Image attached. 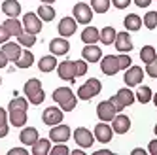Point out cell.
I'll return each instance as SVG.
<instances>
[{
	"label": "cell",
	"instance_id": "6f0895ef",
	"mask_svg": "<svg viewBox=\"0 0 157 155\" xmlns=\"http://www.w3.org/2000/svg\"><path fill=\"white\" fill-rule=\"evenodd\" d=\"M153 132H155V136H157V123H155V127H153Z\"/></svg>",
	"mask_w": 157,
	"mask_h": 155
},
{
	"label": "cell",
	"instance_id": "44dd1931",
	"mask_svg": "<svg viewBox=\"0 0 157 155\" xmlns=\"http://www.w3.org/2000/svg\"><path fill=\"white\" fill-rule=\"evenodd\" d=\"M4 28L10 32V36H19L21 32H23V23L21 21H17V17H8L4 21Z\"/></svg>",
	"mask_w": 157,
	"mask_h": 155
},
{
	"label": "cell",
	"instance_id": "1f68e13d",
	"mask_svg": "<svg viewBox=\"0 0 157 155\" xmlns=\"http://www.w3.org/2000/svg\"><path fill=\"white\" fill-rule=\"evenodd\" d=\"M140 59H142V62H144V64L151 62L153 59H157V49H155V47H151V46H144V47L140 49Z\"/></svg>",
	"mask_w": 157,
	"mask_h": 155
},
{
	"label": "cell",
	"instance_id": "ffe728a7",
	"mask_svg": "<svg viewBox=\"0 0 157 155\" xmlns=\"http://www.w3.org/2000/svg\"><path fill=\"white\" fill-rule=\"evenodd\" d=\"M72 96H74V93H72L70 87H59V89L53 91V100L57 102V104H61V106L66 104Z\"/></svg>",
	"mask_w": 157,
	"mask_h": 155
},
{
	"label": "cell",
	"instance_id": "d6986e66",
	"mask_svg": "<svg viewBox=\"0 0 157 155\" xmlns=\"http://www.w3.org/2000/svg\"><path fill=\"white\" fill-rule=\"evenodd\" d=\"M38 129L34 127H25L23 130H21V134H19V140L25 144V146H32L36 140H38Z\"/></svg>",
	"mask_w": 157,
	"mask_h": 155
},
{
	"label": "cell",
	"instance_id": "83f0119b",
	"mask_svg": "<svg viewBox=\"0 0 157 155\" xmlns=\"http://www.w3.org/2000/svg\"><path fill=\"white\" fill-rule=\"evenodd\" d=\"M134 98L140 102V104H148L151 100V89L148 85H138L136 89V95H134Z\"/></svg>",
	"mask_w": 157,
	"mask_h": 155
},
{
	"label": "cell",
	"instance_id": "f907efd6",
	"mask_svg": "<svg viewBox=\"0 0 157 155\" xmlns=\"http://www.w3.org/2000/svg\"><path fill=\"white\" fill-rule=\"evenodd\" d=\"M134 4H136L138 8H148L151 4V0H134Z\"/></svg>",
	"mask_w": 157,
	"mask_h": 155
},
{
	"label": "cell",
	"instance_id": "cb8c5ba5",
	"mask_svg": "<svg viewBox=\"0 0 157 155\" xmlns=\"http://www.w3.org/2000/svg\"><path fill=\"white\" fill-rule=\"evenodd\" d=\"M82 40L83 43H97L100 40V30L95 27H85L82 32Z\"/></svg>",
	"mask_w": 157,
	"mask_h": 155
},
{
	"label": "cell",
	"instance_id": "e0dca14e",
	"mask_svg": "<svg viewBox=\"0 0 157 155\" xmlns=\"http://www.w3.org/2000/svg\"><path fill=\"white\" fill-rule=\"evenodd\" d=\"M8 121L13 127H25L27 125V110H8Z\"/></svg>",
	"mask_w": 157,
	"mask_h": 155
},
{
	"label": "cell",
	"instance_id": "bcb514c9",
	"mask_svg": "<svg viewBox=\"0 0 157 155\" xmlns=\"http://www.w3.org/2000/svg\"><path fill=\"white\" fill-rule=\"evenodd\" d=\"M8 155H29V149L27 148H12L8 151Z\"/></svg>",
	"mask_w": 157,
	"mask_h": 155
},
{
	"label": "cell",
	"instance_id": "ab89813d",
	"mask_svg": "<svg viewBox=\"0 0 157 155\" xmlns=\"http://www.w3.org/2000/svg\"><path fill=\"white\" fill-rule=\"evenodd\" d=\"M68 153H70V149L66 148L63 142L57 144V146H53V148L49 149V155H68Z\"/></svg>",
	"mask_w": 157,
	"mask_h": 155
},
{
	"label": "cell",
	"instance_id": "60d3db41",
	"mask_svg": "<svg viewBox=\"0 0 157 155\" xmlns=\"http://www.w3.org/2000/svg\"><path fill=\"white\" fill-rule=\"evenodd\" d=\"M44 98H46V93H44V89H40L36 95H32V96H29L27 100L30 102V104H34V106H38V104H42L44 102Z\"/></svg>",
	"mask_w": 157,
	"mask_h": 155
},
{
	"label": "cell",
	"instance_id": "4316f807",
	"mask_svg": "<svg viewBox=\"0 0 157 155\" xmlns=\"http://www.w3.org/2000/svg\"><path fill=\"white\" fill-rule=\"evenodd\" d=\"M40 89H42V81L36 80V78H30V80L25 83V87H23V93H25V96L29 98V96H32V95H36Z\"/></svg>",
	"mask_w": 157,
	"mask_h": 155
},
{
	"label": "cell",
	"instance_id": "5bb4252c",
	"mask_svg": "<svg viewBox=\"0 0 157 155\" xmlns=\"http://www.w3.org/2000/svg\"><path fill=\"white\" fill-rule=\"evenodd\" d=\"M68 49H70V43H68V40L63 38V36L53 38L49 42V51H51V55H55V57H57V55H66Z\"/></svg>",
	"mask_w": 157,
	"mask_h": 155
},
{
	"label": "cell",
	"instance_id": "3957f363",
	"mask_svg": "<svg viewBox=\"0 0 157 155\" xmlns=\"http://www.w3.org/2000/svg\"><path fill=\"white\" fill-rule=\"evenodd\" d=\"M74 140H76V144L80 148L87 149V148H91L95 144V134L89 129H85V127H78L74 130Z\"/></svg>",
	"mask_w": 157,
	"mask_h": 155
},
{
	"label": "cell",
	"instance_id": "f1b7e54d",
	"mask_svg": "<svg viewBox=\"0 0 157 155\" xmlns=\"http://www.w3.org/2000/svg\"><path fill=\"white\" fill-rule=\"evenodd\" d=\"M38 17H40L42 21H46V23L53 21V19H55V9H53V6H51V4H42V6L38 8Z\"/></svg>",
	"mask_w": 157,
	"mask_h": 155
},
{
	"label": "cell",
	"instance_id": "7c38bea8",
	"mask_svg": "<svg viewBox=\"0 0 157 155\" xmlns=\"http://www.w3.org/2000/svg\"><path fill=\"white\" fill-rule=\"evenodd\" d=\"M110 123H112V130L117 132V134H125V132H129V129H131V119L121 112L116 114V117L112 119Z\"/></svg>",
	"mask_w": 157,
	"mask_h": 155
},
{
	"label": "cell",
	"instance_id": "f35d334b",
	"mask_svg": "<svg viewBox=\"0 0 157 155\" xmlns=\"http://www.w3.org/2000/svg\"><path fill=\"white\" fill-rule=\"evenodd\" d=\"M117 62H119V70H127L129 66L132 64L129 53H119V55H117Z\"/></svg>",
	"mask_w": 157,
	"mask_h": 155
},
{
	"label": "cell",
	"instance_id": "4fadbf2b",
	"mask_svg": "<svg viewBox=\"0 0 157 155\" xmlns=\"http://www.w3.org/2000/svg\"><path fill=\"white\" fill-rule=\"evenodd\" d=\"M82 55H83V61L87 62H98L102 59V49L95 43H85V47L82 49Z\"/></svg>",
	"mask_w": 157,
	"mask_h": 155
},
{
	"label": "cell",
	"instance_id": "816d5d0a",
	"mask_svg": "<svg viewBox=\"0 0 157 155\" xmlns=\"http://www.w3.org/2000/svg\"><path fill=\"white\" fill-rule=\"evenodd\" d=\"M6 64H8V57H6V55H4V51L0 49V68H4Z\"/></svg>",
	"mask_w": 157,
	"mask_h": 155
},
{
	"label": "cell",
	"instance_id": "b9f144b4",
	"mask_svg": "<svg viewBox=\"0 0 157 155\" xmlns=\"http://www.w3.org/2000/svg\"><path fill=\"white\" fill-rule=\"evenodd\" d=\"M74 64H76V78L87 74V61H74Z\"/></svg>",
	"mask_w": 157,
	"mask_h": 155
},
{
	"label": "cell",
	"instance_id": "f546056e",
	"mask_svg": "<svg viewBox=\"0 0 157 155\" xmlns=\"http://www.w3.org/2000/svg\"><path fill=\"white\" fill-rule=\"evenodd\" d=\"M32 62H34V55H32V51H29V49L21 51V57L15 61V64L19 68H29V66H32Z\"/></svg>",
	"mask_w": 157,
	"mask_h": 155
},
{
	"label": "cell",
	"instance_id": "d6a6232c",
	"mask_svg": "<svg viewBox=\"0 0 157 155\" xmlns=\"http://www.w3.org/2000/svg\"><path fill=\"white\" fill-rule=\"evenodd\" d=\"M17 42L21 43V47H32L36 43V34H30V32H21L17 36Z\"/></svg>",
	"mask_w": 157,
	"mask_h": 155
},
{
	"label": "cell",
	"instance_id": "7a4b0ae2",
	"mask_svg": "<svg viewBox=\"0 0 157 155\" xmlns=\"http://www.w3.org/2000/svg\"><path fill=\"white\" fill-rule=\"evenodd\" d=\"M72 13H74V19H76V23H82V25H89L91 23V19H93V9L91 6H87L83 2H78L72 9Z\"/></svg>",
	"mask_w": 157,
	"mask_h": 155
},
{
	"label": "cell",
	"instance_id": "7402d4cb",
	"mask_svg": "<svg viewBox=\"0 0 157 155\" xmlns=\"http://www.w3.org/2000/svg\"><path fill=\"white\" fill-rule=\"evenodd\" d=\"M32 155H48L49 149H51V140H46V138H38L34 144H32Z\"/></svg>",
	"mask_w": 157,
	"mask_h": 155
},
{
	"label": "cell",
	"instance_id": "603a6c76",
	"mask_svg": "<svg viewBox=\"0 0 157 155\" xmlns=\"http://www.w3.org/2000/svg\"><path fill=\"white\" fill-rule=\"evenodd\" d=\"M2 12L8 17H19V13H21V4L17 2V0H4Z\"/></svg>",
	"mask_w": 157,
	"mask_h": 155
},
{
	"label": "cell",
	"instance_id": "ee69618b",
	"mask_svg": "<svg viewBox=\"0 0 157 155\" xmlns=\"http://www.w3.org/2000/svg\"><path fill=\"white\" fill-rule=\"evenodd\" d=\"M76 104H78V96L74 95V96L70 98L68 102H66V104H63V106H61V110H63V112H72V110L76 108Z\"/></svg>",
	"mask_w": 157,
	"mask_h": 155
},
{
	"label": "cell",
	"instance_id": "8d00e7d4",
	"mask_svg": "<svg viewBox=\"0 0 157 155\" xmlns=\"http://www.w3.org/2000/svg\"><path fill=\"white\" fill-rule=\"evenodd\" d=\"M12 108H15V110H27L29 108V100H27V98H23V96H15V98L10 100L8 110H12Z\"/></svg>",
	"mask_w": 157,
	"mask_h": 155
},
{
	"label": "cell",
	"instance_id": "9c48e42d",
	"mask_svg": "<svg viewBox=\"0 0 157 155\" xmlns=\"http://www.w3.org/2000/svg\"><path fill=\"white\" fill-rule=\"evenodd\" d=\"M100 70L106 76H116L119 72V62H117V55H106L100 59Z\"/></svg>",
	"mask_w": 157,
	"mask_h": 155
},
{
	"label": "cell",
	"instance_id": "4dcf8cb0",
	"mask_svg": "<svg viewBox=\"0 0 157 155\" xmlns=\"http://www.w3.org/2000/svg\"><path fill=\"white\" fill-rule=\"evenodd\" d=\"M116 28L114 27H104L102 30H100V40L98 42H102L104 46H110V43H114V40H116Z\"/></svg>",
	"mask_w": 157,
	"mask_h": 155
},
{
	"label": "cell",
	"instance_id": "9a60e30c",
	"mask_svg": "<svg viewBox=\"0 0 157 155\" xmlns=\"http://www.w3.org/2000/svg\"><path fill=\"white\" fill-rule=\"evenodd\" d=\"M114 46L119 53H129L132 49V40L129 36V32H117L116 40H114Z\"/></svg>",
	"mask_w": 157,
	"mask_h": 155
},
{
	"label": "cell",
	"instance_id": "8fae6325",
	"mask_svg": "<svg viewBox=\"0 0 157 155\" xmlns=\"http://www.w3.org/2000/svg\"><path fill=\"white\" fill-rule=\"evenodd\" d=\"M57 74H59L61 80L76 81V64H74V61H63L61 64H57Z\"/></svg>",
	"mask_w": 157,
	"mask_h": 155
},
{
	"label": "cell",
	"instance_id": "f6af8a7d",
	"mask_svg": "<svg viewBox=\"0 0 157 155\" xmlns=\"http://www.w3.org/2000/svg\"><path fill=\"white\" fill-rule=\"evenodd\" d=\"M110 2L114 4V6H116L117 9H125V8H127V6L131 4V0H110Z\"/></svg>",
	"mask_w": 157,
	"mask_h": 155
},
{
	"label": "cell",
	"instance_id": "681fc988",
	"mask_svg": "<svg viewBox=\"0 0 157 155\" xmlns=\"http://www.w3.org/2000/svg\"><path fill=\"white\" fill-rule=\"evenodd\" d=\"M148 151H150L151 155H157V140H151V142H150V148H148Z\"/></svg>",
	"mask_w": 157,
	"mask_h": 155
},
{
	"label": "cell",
	"instance_id": "d4e9b609",
	"mask_svg": "<svg viewBox=\"0 0 157 155\" xmlns=\"http://www.w3.org/2000/svg\"><path fill=\"white\" fill-rule=\"evenodd\" d=\"M123 25H125V28H127L129 32H136V30H140V27H142V19H140L136 13H129L125 19H123Z\"/></svg>",
	"mask_w": 157,
	"mask_h": 155
},
{
	"label": "cell",
	"instance_id": "91938a15",
	"mask_svg": "<svg viewBox=\"0 0 157 155\" xmlns=\"http://www.w3.org/2000/svg\"><path fill=\"white\" fill-rule=\"evenodd\" d=\"M155 49H157V47H155Z\"/></svg>",
	"mask_w": 157,
	"mask_h": 155
},
{
	"label": "cell",
	"instance_id": "d590c367",
	"mask_svg": "<svg viewBox=\"0 0 157 155\" xmlns=\"http://www.w3.org/2000/svg\"><path fill=\"white\" fill-rule=\"evenodd\" d=\"M10 127H8V112L4 108H0V138L8 136Z\"/></svg>",
	"mask_w": 157,
	"mask_h": 155
},
{
	"label": "cell",
	"instance_id": "836d02e7",
	"mask_svg": "<svg viewBox=\"0 0 157 155\" xmlns=\"http://www.w3.org/2000/svg\"><path fill=\"white\" fill-rule=\"evenodd\" d=\"M117 98L121 100V104L127 108V106H131L134 102V93L131 89H119L117 91Z\"/></svg>",
	"mask_w": 157,
	"mask_h": 155
},
{
	"label": "cell",
	"instance_id": "ba28073f",
	"mask_svg": "<svg viewBox=\"0 0 157 155\" xmlns=\"http://www.w3.org/2000/svg\"><path fill=\"white\" fill-rule=\"evenodd\" d=\"M95 140L100 144H108L112 142V136H114V130H112V125H108L106 121H100L98 125H95Z\"/></svg>",
	"mask_w": 157,
	"mask_h": 155
},
{
	"label": "cell",
	"instance_id": "f5cc1de1",
	"mask_svg": "<svg viewBox=\"0 0 157 155\" xmlns=\"http://www.w3.org/2000/svg\"><path fill=\"white\" fill-rule=\"evenodd\" d=\"M148 151L146 149H142V148H136V149H132V155H146Z\"/></svg>",
	"mask_w": 157,
	"mask_h": 155
},
{
	"label": "cell",
	"instance_id": "ac0fdd59",
	"mask_svg": "<svg viewBox=\"0 0 157 155\" xmlns=\"http://www.w3.org/2000/svg\"><path fill=\"white\" fill-rule=\"evenodd\" d=\"M2 51H4V55L8 57V61H12V62H15L19 57H21V43L17 42H6V43H2Z\"/></svg>",
	"mask_w": 157,
	"mask_h": 155
},
{
	"label": "cell",
	"instance_id": "8992f818",
	"mask_svg": "<svg viewBox=\"0 0 157 155\" xmlns=\"http://www.w3.org/2000/svg\"><path fill=\"white\" fill-rule=\"evenodd\" d=\"M70 127L68 125H63V123H59V125H53L51 127V130H49V140L51 142H55V144H64L66 140L70 138Z\"/></svg>",
	"mask_w": 157,
	"mask_h": 155
},
{
	"label": "cell",
	"instance_id": "30bf717a",
	"mask_svg": "<svg viewBox=\"0 0 157 155\" xmlns=\"http://www.w3.org/2000/svg\"><path fill=\"white\" fill-rule=\"evenodd\" d=\"M123 80H125L127 87H136V85H140L142 80H144V70L140 68V66H129Z\"/></svg>",
	"mask_w": 157,
	"mask_h": 155
},
{
	"label": "cell",
	"instance_id": "7dc6e473",
	"mask_svg": "<svg viewBox=\"0 0 157 155\" xmlns=\"http://www.w3.org/2000/svg\"><path fill=\"white\" fill-rule=\"evenodd\" d=\"M10 40V32L4 28V25H0V43H6Z\"/></svg>",
	"mask_w": 157,
	"mask_h": 155
},
{
	"label": "cell",
	"instance_id": "7bdbcfd3",
	"mask_svg": "<svg viewBox=\"0 0 157 155\" xmlns=\"http://www.w3.org/2000/svg\"><path fill=\"white\" fill-rule=\"evenodd\" d=\"M146 74L150 78H157V59H153L151 62L146 64Z\"/></svg>",
	"mask_w": 157,
	"mask_h": 155
},
{
	"label": "cell",
	"instance_id": "680465c9",
	"mask_svg": "<svg viewBox=\"0 0 157 155\" xmlns=\"http://www.w3.org/2000/svg\"><path fill=\"white\" fill-rule=\"evenodd\" d=\"M0 85H2V78H0Z\"/></svg>",
	"mask_w": 157,
	"mask_h": 155
},
{
	"label": "cell",
	"instance_id": "484cf974",
	"mask_svg": "<svg viewBox=\"0 0 157 155\" xmlns=\"http://www.w3.org/2000/svg\"><path fill=\"white\" fill-rule=\"evenodd\" d=\"M57 59H55V55H48V57H42L40 62H38V68L42 72H53L55 68H57Z\"/></svg>",
	"mask_w": 157,
	"mask_h": 155
},
{
	"label": "cell",
	"instance_id": "6da1fadb",
	"mask_svg": "<svg viewBox=\"0 0 157 155\" xmlns=\"http://www.w3.org/2000/svg\"><path fill=\"white\" fill-rule=\"evenodd\" d=\"M100 91H102V83H100L97 78H91V80H87L83 85H80V89H78V98H80V100H91V98L97 96Z\"/></svg>",
	"mask_w": 157,
	"mask_h": 155
},
{
	"label": "cell",
	"instance_id": "c3c4849f",
	"mask_svg": "<svg viewBox=\"0 0 157 155\" xmlns=\"http://www.w3.org/2000/svg\"><path fill=\"white\" fill-rule=\"evenodd\" d=\"M110 102L116 106V110H117V112H123V108H125V106L121 104V100L117 98V95H114V96H112V98H110Z\"/></svg>",
	"mask_w": 157,
	"mask_h": 155
},
{
	"label": "cell",
	"instance_id": "11a10c76",
	"mask_svg": "<svg viewBox=\"0 0 157 155\" xmlns=\"http://www.w3.org/2000/svg\"><path fill=\"white\" fill-rule=\"evenodd\" d=\"M40 2H42V4H53L55 0H40Z\"/></svg>",
	"mask_w": 157,
	"mask_h": 155
},
{
	"label": "cell",
	"instance_id": "e575fe53",
	"mask_svg": "<svg viewBox=\"0 0 157 155\" xmlns=\"http://www.w3.org/2000/svg\"><path fill=\"white\" fill-rule=\"evenodd\" d=\"M110 6H112L110 0H91V9L97 13H106Z\"/></svg>",
	"mask_w": 157,
	"mask_h": 155
},
{
	"label": "cell",
	"instance_id": "db71d44e",
	"mask_svg": "<svg viewBox=\"0 0 157 155\" xmlns=\"http://www.w3.org/2000/svg\"><path fill=\"white\" fill-rule=\"evenodd\" d=\"M70 153H72V155H85L82 149H74V151H70Z\"/></svg>",
	"mask_w": 157,
	"mask_h": 155
},
{
	"label": "cell",
	"instance_id": "5b68a950",
	"mask_svg": "<svg viewBox=\"0 0 157 155\" xmlns=\"http://www.w3.org/2000/svg\"><path fill=\"white\" fill-rule=\"evenodd\" d=\"M63 117H64V112H63L61 108H55V106L46 108V110H44V114H42V121L46 125H49V127L63 123Z\"/></svg>",
	"mask_w": 157,
	"mask_h": 155
},
{
	"label": "cell",
	"instance_id": "74e56055",
	"mask_svg": "<svg viewBox=\"0 0 157 155\" xmlns=\"http://www.w3.org/2000/svg\"><path fill=\"white\" fill-rule=\"evenodd\" d=\"M142 25H146L150 30H153L157 27V12H148L146 13L144 19H142Z\"/></svg>",
	"mask_w": 157,
	"mask_h": 155
},
{
	"label": "cell",
	"instance_id": "2e32d148",
	"mask_svg": "<svg viewBox=\"0 0 157 155\" xmlns=\"http://www.w3.org/2000/svg\"><path fill=\"white\" fill-rule=\"evenodd\" d=\"M76 27H78V23H76L74 17H63L57 30H59V34L63 38H68V36H72L74 32H76Z\"/></svg>",
	"mask_w": 157,
	"mask_h": 155
},
{
	"label": "cell",
	"instance_id": "9f6ffc18",
	"mask_svg": "<svg viewBox=\"0 0 157 155\" xmlns=\"http://www.w3.org/2000/svg\"><path fill=\"white\" fill-rule=\"evenodd\" d=\"M153 104H155V106H157V93H155V95H153Z\"/></svg>",
	"mask_w": 157,
	"mask_h": 155
},
{
	"label": "cell",
	"instance_id": "277c9868",
	"mask_svg": "<svg viewBox=\"0 0 157 155\" xmlns=\"http://www.w3.org/2000/svg\"><path fill=\"white\" fill-rule=\"evenodd\" d=\"M42 23L44 21L38 17V13H25L23 15V30L25 32H30V34H38V32L42 30Z\"/></svg>",
	"mask_w": 157,
	"mask_h": 155
},
{
	"label": "cell",
	"instance_id": "52a82bcc",
	"mask_svg": "<svg viewBox=\"0 0 157 155\" xmlns=\"http://www.w3.org/2000/svg\"><path fill=\"white\" fill-rule=\"evenodd\" d=\"M116 114H119V112L116 110V106L112 104L110 100H102V102L97 106V115H98L100 121H106V123H110V121L116 117Z\"/></svg>",
	"mask_w": 157,
	"mask_h": 155
}]
</instances>
